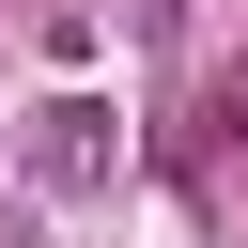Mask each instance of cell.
<instances>
[{
    "mask_svg": "<svg viewBox=\"0 0 248 248\" xmlns=\"http://www.w3.org/2000/svg\"><path fill=\"white\" fill-rule=\"evenodd\" d=\"M16 170H31L46 202H93V186H124V108H93V93H46V108L16 124Z\"/></svg>",
    "mask_w": 248,
    "mask_h": 248,
    "instance_id": "cell-1",
    "label": "cell"
},
{
    "mask_svg": "<svg viewBox=\"0 0 248 248\" xmlns=\"http://www.w3.org/2000/svg\"><path fill=\"white\" fill-rule=\"evenodd\" d=\"M217 124H232V140H248V78H217Z\"/></svg>",
    "mask_w": 248,
    "mask_h": 248,
    "instance_id": "cell-2",
    "label": "cell"
},
{
    "mask_svg": "<svg viewBox=\"0 0 248 248\" xmlns=\"http://www.w3.org/2000/svg\"><path fill=\"white\" fill-rule=\"evenodd\" d=\"M0 248H46V232H31V217H0Z\"/></svg>",
    "mask_w": 248,
    "mask_h": 248,
    "instance_id": "cell-3",
    "label": "cell"
},
{
    "mask_svg": "<svg viewBox=\"0 0 248 248\" xmlns=\"http://www.w3.org/2000/svg\"><path fill=\"white\" fill-rule=\"evenodd\" d=\"M232 16H248V0H232Z\"/></svg>",
    "mask_w": 248,
    "mask_h": 248,
    "instance_id": "cell-4",
    "label": "cell"
}]
</instances>
